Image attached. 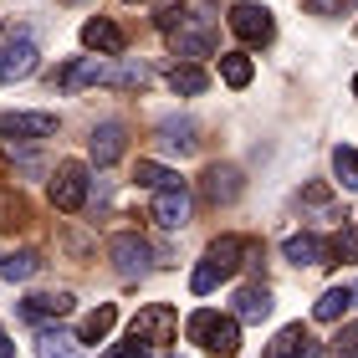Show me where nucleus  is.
<instances>
[{
    "label": "nucleus",
    "mask_w": 358,
    "mask_h": 358,
    "mask_svg": "<svg viewBox=\"0 0 358 358\" xmlns=\"http://www.w3.org/2000/svg\"><path fill=\"white\" fill-rule=\"evenodd\" d=\"M185 333H189V343H200L205 353H215V358H236L241 353V322H236V313L200 307V313L185 322Z\"/></svg>",
    "instance_id": "obj_1"
},
{
    "label": "nucleus",
    "mask_w": 358,
    "mask_h": 358,
    "mask_svg": "<svg viewBox=\"0 0 358 358\" xmlns=\"http://www.w3.org/2000/svg\"><path fill=\"white\" fill-rule=\"evenodd\" d=\"M128 338H138L143 348H169L174 338H179V313L169 302H149V307H138V317L128 322Z\"/></svg>",
    "instance_id": "obj_2"
},
{
    "label": "nucleus",
    "mask_w": 358,
    "mask_h": 358,
    "mask_svg": "<svg viewBox=\"0 0 358 358\" xmlns=\"http://www.w3.org/2000/svg\"><path fill=\"white\" fill-rule=\"evenodd\" d=\"M108 262H113V271H118V276L138 282V276L154 271V246H149L138 231H118V236L108 241Z\"/></svg>",
    "instance_id": "obj_3"
},
{
    "label": "nucleus",
    "mask_w": 358,
    "mask_h": 358,
    "mask_svg": "<svg viewBox=\"0 0 358 358\" xmlns=\"http://www.w3.org/2000/svg\"><path fill=\"white\" fill-rule=\"evenodd\" d=\"M87 164L83 159H62L57 174H52V205L62 210V215H77V210L87 205Z\"/></svg>",
    "instance_id": "obj_4"
},
{
    "label": "nucleus",
    "mask_w": 358,
    "mask_h": 358,
    "mask_svg": "<svg viewBox=\"0 0 358 358\" xmlns=\"http://www.w3.org/2000/svg\"><path fill=\"white\" fill-rule=\"evenodd\" d=\"M225 26H231V36H236V41H246V46H266V41L276 36L271 10H266V6H256V0H241V6H231Z\"/></svg>",
    "instance_id": "obj_5"
},
{
    "label": "nucleus",
    "mask_w": 358,
    "mask_h": 358,
    "mask_svg": "<svg viewBox=\"0 0 358 358\" xmlns=\"http://www.w3.org/2000/svg\"><path fill=\"white\" fill-rule=\"evenodd\" d=\"M189 210H194V200H189V189L179 185V179H174V185H164V189H154V210H149V215H154L159 231H185V225H189Z\"/></svg>",
    "instance_id": "obj_6"
},
{
    "label": "nucleus",
    "mask_w": 358,
    "mask_h": 358,
    "mask_svg": "<svg viewBox=\"0 0 358 358\" xmlns=\"http://www.w3.org/2000/svg\"><path fill=\"white\" fill-rule=\"evenodd\" d=\"M0 134H6L10 143L57 138V113H0Z\"/></svg>",
    "instance_id": "obj_7"
},
{
    "label": "nucleus",
    "mask_w": 358,
    "mask_h": 358,
    "mask_svg": "<svg viewBox=\"0 0 358 358\" xmlns=\"http://www.w3.org/2000/svg\"><path fill=\"white\" fill-rule=\"evenodd\" d=\"M200 200L205 205H236L241 200V169L236 164H205V174H200Z\"/></svg>",
    "instance_id": "obj_8"
},
{
    "label": "nucleus",
    "mask_w": 358,
    "mask_h": 358,
    "mask_svg": "<svg viewBox=\"0 0 358 358\" xmlns=\"http://www.w3.org/2000/svg\"><path fill=\"white\" fill-rule=\"evenodd\" d=\"M169 46H174V57H185V62H200L215 52V31H210L205 21H179L169 31Z\"/></svg>",
    "instance_id": "obj_9"
},
{
    "label": "nucleus",
    "mask_w": 358,
    "mask_h": 358,
    "mask_svg": "<svg viewBox=\"0 0 358 358\" xmlns=\"http://www.w3.org/2000/svg\"><path fill=\"white\" fill-rule=\"evenodd\" d=\"M123 149H128V128H123V123H97V128H92V138H87V159H92L97 169L118 164Z\"/></svg>",
    "instance_id": "obj_10"
},
{
    "label": "nucleus",
    "mask_w": 358,
    "mask_h": 358,
    "mask_svg": "<svg viewBox=\"0 0 358 358\" xmlns=\"http://www.w3.org/2000/svg\"><path fill=\"white\" fill-rule=\"evenodd\" d=\"M266 358H322V343L302 328V322H287V328L266 343Z\"/></svg>",
    "instance_id": "obj_11"
},
{
    "label": "nucleus",
    "mask_w": 358,
    "mask_h": 358,
    "mask_svg": "<svg viewBox=\"0 0 358 358\" xmlns=\"http://www.w3.org/2000/svg\"><path fill=\"white\" fill-rule=\"evenodd\" d=\"M31 72H36V41L31 36H15L0 46V83H21Z\"/></svg>",
    "instance_id": "obj_12"
},
{
    "label": "nucleus",
    "mask_w": 358,
    "mask_h": 358,
    "mask_svg": "<svg viewBox=\"0 0 358 358\" xmlns=\"http://www.w3.org/2000/svg\"><path fill=\"white\" fill-rule=\"evenodd\" d=\"M83 46L97 52V57H123L128 36H123V26L108 21V15H92V21H83Z\"/></svg>",
    "instance_id": "obj_13"
},
{
    "label": "nucleus",
    "mask_w": 358,
    "mask_h": 358,
    "mask_svg": "<svg viewBox=\"0 0 358 358\" xmlns=\"http://www.w3.org/2000/svg\"><path fill=\"white\" fill-rule=\"evenodd\" d=\"M282 256L297 262V266H328V241L313 236V231H297V236L282 241Z\"/></svg>",
    "instance_id": "obj_14"
},
{
    "label": "nucleus",
    "mask_w": 358,
    "mask_h": 358,
    "mask_svg": "<svg viewBox=\"0 0 358 358\" xmlns=\"http://www.w3.org/2000/svg\"><path fill=\"white\" fill-rule=\"evenodd\" d=\"M154 143L164 154H194V143H200V138H194V123L189 118H164L154 128Z\"/></svg>",
    "instance_id": "obj_15"
},
{
    "label": "nucleus",
    "mask_w": 358,
    "mask_h": 358,
    "mask_svg": "<svg viewBox=\"0 0 358 358\" xmlns=\"http://www.w3.org/2000/svg\"><path fill=\"white\" fill-rule=\"evenodd\" d=\"M241 246H246L241 236H215V241H210L205 262L220 271V282H225V276H236V271H241Z\"/></svg>",
    "instance_id": "obj_16"
},
{
    "label": "nucleus",
    "mask_w": 358,
    "mask_h": 358,
    "mask_svg": "<svg viewBox=\"0 0 358 358\" xmlns=\"http://www.w3.org/2000/svg\"><path fill=\"white\" fill-rule=\"evenodd\" d=\"M266 313H271V292L262 282H246L236 292V322H262Z\"/></svg>",
    "instance_id": "obj_17"
},
{
    "label": "nucleus",
    "mask_w": 358,
    "mask_h": 358,
    "mask_svg": "<svg viewBox=\"0 0 358 358\" xmlns=\"http://www.w3.org/2000/svg\"><path fill=\"white\" fill-rule=\"evenodd\" d=\"M169 87H174V97H200V92L210 87V77H205V67H200V62H174Z\"/></svg>",
    "instance_id": "obj_18"
},
{
    "label": "nucleus",
    "mask_w": 358,
    "mask_h": 358,
    "mask_svg": "<svg viewBox=\"0 0 358 358\" xmlns=\"http://www.w3.org/2000/svg\"><path fill=\"white\" fill-rule=\"evenodd\" d=\"M113 328H118V307H113V302H103L97 313H87V322H83V328H77V343H103V338H108Z\"/></svg>",
    "instance_id": "obj_19"
},
{
    "label": "nucleus",
    "mask_w": 358,
    "mask_h": 358,
    "mask_svg": "<svg viewBox=\"0 0 358 358\" xmlns=\"http://www.w3.org/2000/svg\"><path fill=\"white\" fill-rule=\"evenodd\" d=\"M21 313L26 317H62V313H72V292H36V297L21 302Z\"/></svg>",
    "instance_id": "obj_20"
},
{
    "label": "nucleus",
    "mask_w": 358,
    "mask_h": 358,
    "mask_svg": "<svg viewBox=\"0 0 358 358\" xmlns=\"http://www.w3.org/2000/svg\"><path fill=\"white\" fill-rule=\"evenodd\" d=\"M348 307H353V287H328V292L313 302V317H317V322H338Z\"/></svg>",
    "instance_id": "obj_21"
},
{
    "label": "nucleus",
    "mask_w": 358,
    "mask_h": 358,
    "mask_svg": "<svg viewBox=\"0 0 358 358\" xmlns=\"http://www.w3.org/2000/svg\"><path fill=\"white\" fill-rule=\"evenodd\" d=\"M36 271H41V256H36V251H10V256H0V276H6V282H31Z\"/></svg>",
    "instance_id": "obj_22"
},
{
    "label": "nucleus",
    "mask_w": 358,
    "mask_h": 358,
    "mask_svg": "<svg viewBox=\"0 0 358 358\" xmlns=\"http://www.w3.org/2000/svg\"><path fill=\"white\" fill-rule=\"evenodd\" d=\"M220 77H225V87H251V77H256V67H251V57L246 52H225L220 57Z\"/></svg>",
    "instance_id": "obj_23"
},
{
    "label": "nucleus",
    "mask_w": 358,
    "mask_h": 358,
    "mask_svg": "<svg viewBox=\"0 0 358 358\" xmlns=\"http://www.w3.org/2000/svg\"><path fill=\"white\" fill-rule=\"evenodd\" d=\"M103 83H108V87H128V92H138V87H149V67H143V62H123V67H108Z\"/></svg>",
    "instance_id": "obj_24"
},
{
    "label": "nucleus",
    "mask_w": 358,
    "mask_h": 358,
    "mask_svg": "<svg viewBox=\"0 0 358 358\" xmlns=\"http://www.w3.org/2000/svg\"><path fill=\"white\" fill-rule=\"evenodd\" d=\"M333 179L338 189H358V149H348V143L333 149Z\"/></svg>",
    "instance_id": "obj_25"
},
{
    "label": "nucleus",
    "mask_w": 358,
    "mask_h": 358,
    "mask_svg": "<svg viewBox=\"0 0 358 358\" xmlns=\"http://www.w3.org/2000/svg\"><path fill=\"white\" fill-rule=\"evenodd\" d=\"M36 358H77V338H72V333L46 328V333L36 338Z\"/></svg>",
    "instance_id": "obj_26"
},
{
    "label": "nucleus",
    "mask_w": 358,
    "mask_h": 358,
    "mask_svg": "<svg viewBox=\"0 0 358 358\" xmlns=\"http://www.w3.org/2000/svg\"><path fill=\"white\" fill-rule=\"evenodd\" d=\"M134 179L143 189H164V185H174V169H164V164H154V159H138V169H134Z\"/></svg>",
    "instance_id": "obj_27"
},
{
    "label": "nucleus",
    "mask_w": 358,
    "mask_h": 358,
    "mask_svg": "<svg viewBox=\"0 0 358 358\" xmlns=\"http://www.w3.org/2000/svg\"><path fill=\"white\" fill-rule=\"evenodd\" d=\"M338 262H358V231L338 225V236L328 241V266H338Z\"/></svg>",
    "instance_id": "obj_28"
},
{
    "label": "nucleus",
    "mask_w": 358,
    "mask_h": 358,
    "mask_svg": "<svg viewBox=\"0 0 358 358\" xmlns=\"http://www.w3.org/2000/svg\"><path fill=\"white\" fill-rule=\"evenodd\" d=\"M15 225H26V200L15 189H0V231H15Z\"/></svg>",
    "instance_id": "obj_29"
},
{
    "label": "nucleus",
    "mask_w": 358,
    "mask_h": 358,
    "mask_svg": "<svg viewBox=\"0 0 358 358\" xmlns=\"http://www.w3.org/2000/svg\"><path fill=\"white\" fill-rule=\"evenodd\" d=\"M302 10L307 15H328V21H333V15H353L358 0H302Z\"/></svg>",
    "instance_id": "obj_30"
},
{
    "label": "nucleus",
    "mask_w": 358,
    "mask_h": 358,
    "mask_svg": "<svg viewBox=\"0 0 358 358\" xmlns=\"http://www.w3.org/2000/svg\"><path fill=\"white\" fill-rule=\"evenodd\" d=\"M215 287H220V271L210 266V262H200V266L189 271V292H194V297H210Z\"/></svg>",
    "instance_id": "obj_31"
},
{
    "label": "nucleus",
    "mask_w": 358,
    "mask_h": 358,
    "mask_svg": "<svg viewBox=\"0 0 358 358\" xmlns=\"http://www.w3.org/2000/svg\"><path fill=\"white\" fill-rule=\"evenodd\" d=\"M338 358H358V322H343V328H338V338L328 343Z\"/></svg>",
    "instance_id": "obj_32"
},
{
    "label": "nucleus",
    "mask_w": 358,
    "mask_h": 358,
    "mask_svg": "<svg viewBox=\"0 0 358 358\" xmlns=\"http://www.w3.org/2000/svg\"><path fill=\"white\" fill-rule=\"evenodd\" d=\"M108 358H149V348H143L138 338H128V343H123V348H113Z\"/></svg>",
    "instance_id": "obj_33"
},
{
    "label": "nucleus",
    "mask_w": 358,
    "mask_h": 358,
    "mask_svg": "<svg viewBox=\"0 0 358 358\" xmlns=\"http://www.w3.org/2000/svg\"><path fill=\"white\" fill-rule=\"evenodd\" d=\"M302 200L313 205V210H322V205H328V185H307V189H302Z\"/></svg>",
    "instance_id": "obj_34"
},
{
    "label": "nucleus",
    "mask_w": 358,
    "mask_h": 358,
    "mask_svg": "<svg viewBox=\"0 0 358 358\" xmlns=\"http://www.w3.org/2000/svg\"><path fill=\"white\" fill-rule=\"evenodd\" d=\"M0 358H15V343H10V338H0Z\"/></svg>",
    "instance_id": "obj_35"
},
{
    "label": "nucleus",
    "mask_w": 358,
    "mask_h": 358,
    "mask_svg": "<svg viewBox=\"0 0 358 358\" xmlns=\"http://www.w3.org/2000/svg\"><path fill=\"white\" fill-rule=\"evenodd\" d=\"M353 97H358V72H353Z\"/></svg>",
    "instance_id": "obj_36"
}]
</instances>
